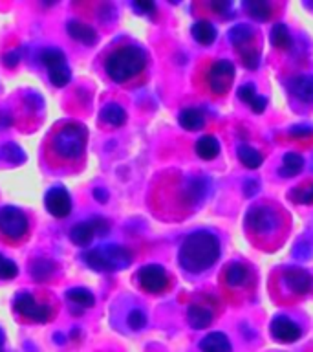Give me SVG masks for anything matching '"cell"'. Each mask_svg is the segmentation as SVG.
<instances>
[{
  "instance_id": "cell-34",
  "label": "cell",
  "mask_w": 313,
  "mask_h": 352,
  "mask_svg": "<svg viewBox=\"0 0 313 352\" xmlns=\"http://www.w3.org/2000/svg\"><path fill=\"white\" fill-rule=\"evenodd\" d=\"M126 323H128V327H130L132 330H141L145 329V324H147V316H145V312L139 310V308H134V310L128 312V316H126Z\"/></svg>"
},
{
  "instance_id": "cell-44",
  "label": "cell",
  "mask_w": 313,
  "mask_h": 352,
  "mask_svg": "<svg viewBox=\"0 0 313 352\" xmlns=\"http://www.w3.org/2000/svg\"><path fill=\"white\" fill-rule=\"evenodd\" d=\"M260 189V184L257 180H246L244 182V192H246V197H255Z\"/></svg>"
},
{
  "instance_id": "cell-8",
  "label": "cell",
  "mask_w": 313,
  "mask_h": 352,
  "mask_svg": "<svg viewBox=\"0 0 313 352\" xmlns=\"http://www.w3.org/2000/svg\"><path fill=\"white\" fill-rule=\"evenodd\" d=\"M279 214L277 211L266 206H255L247 211L246 226L255 233H269L279 228Z\"/></svg>"
},
{
  "instance_id": "cell-45",
  "label": "cell",
  "mask_w": 313,
  "mask_h": 352,
  "mask_svg": "<svg viewBox=\"0 0 313 352\" xmlns=\"http://www.w3.org/2000/svg\"><path fill=\"white\" fill-rule=\"evenodd\" d=\"M93 198L97 200V202H106L108 200V191L106 189H101V187H97V189H93Z\"/></svg>"
},
{
  "instance_id": "cell-33",
  "label": "cell",
  "mask_w": 313,
  "mask_h": 352,
  "mask_svg": "<svg viewBox=\"0 0 313 352\" xmlns=\"http://www.w3.org/2000/svg\"><path fill=\"white\" fill-rule=\"evenodd\" d=\"M71 79V74H70V68L68 66H60V68H55V70H49V81L51 85L57 88H62L66 87Z\"/></svg>"
},
{
  "instance_id": "cell-5",
  "label": "cell",
  "mask_w": 313,
  "mask_h": 352,
  "mask_svg": "<svg viewBox=\"0 0 313 352\" xmlns=\"http://www.w3.org/2000/svg\"><path fill=\"white\" fill-rule=\"evenodd\" d=\"M0 231L8 239L19 241L26 235L27 231V219L21 209L15 206H4L0 208Z\"/></svg>"
},
{
  "instance_id": "cell-30",
  "label": "cell",
  "mask_w": 313,
  "mask_h": 352,
  "mask_svg": "<svg viewBox=\"0 0 313 352\" xmlns=\"http://www.w3.org/2000/svg\"><path fill=\"white\" fill-rule=\"evenodd\" d=\"M54 263L51 261H46V258H37L35 263L32 264V275L35 280H44L48 279L49 275L54 274Z\"/></svg>"
},
{
  "instance_id": "cell-38",
  "label": "cell",
  "mask_w": 313,
  "mask_h": 352,
  "mask_svg": "<svg viewBox=\"0 0 313 352\" xmlns=\"http://www.w3.org/2000/svg\"><path fill=\"white\" fill-rule=\"evenodd\" d=\"M132 8L136 11H139V13H143V15H150V13L156 11V6H154V2H150V0H137V2L132 4Z\"/></svg>"
},
{
  "instance_id": "cell-36",
  "label": "cell",
  "mask_w": 313,
  "mask_h": 352,
  "mask_svg": "<svg viewBox=\"0 0 313 352\" xmlns=\"http://www.w3.org/2000/svg\"><path fill=\"white\" fill-rule=\"evenodd\" d=\"M291 200H295L299 204H313V184L306 187H299L291 191Z\"/></svg>"
},
{
  "instance_id": "cell-48",
  "label": "cell",
  "mask_w": 313,
  "mask_h": 352,
  "mask_svg": "<svg viewBox=\"0 0 313 352\" xmlns=\"http://www.w3.org/2000/svg\"><path fill=\"white\" fill-rule=\"evenodd\" d=\"M4 345V332H2V330H0V346Z\"/></svg>"
},
{
  "instance_id": "cell-32",
  "label": "cell",
  "mask_w": 313,
  "mask_h": 352,
  "mask_svg": "<svg viewBox=\"0 0 313 352\" xmlns=\"http://www.w3.org/2000/svg\"><path fill=\"white\" fill-rule=\"evenodd\" d=\"M185 192L189 195L192 202H200L203 197H205V192H207V184L202 178H194V180L189 182V186H187Z\"/></svg>"
},
{
  "instance_id": "cell-14",
  "label": "cell",
  "mask_w": 313,
  "mask_h": 352,
  "mask_svg": "<svg viewBox=\"0 0 313 352\" xmlns=\"http://www.w3.org/2000/svg\"><path fill=\"white\" fill-rule=\"evenodd\" d=\"M291 94L308 103H313V76H297L288 81Z\"/></svg>"
},
{
  "instance_id": "cell-11",
  "label": "cell",
  "mask_w": 313,
  "mask_h": 352,
  "mask_svg": "<svg viewBox=\"0 0 313 352\" xmlns=\"http://www.w3.org/2000/svg\"><path fill=\"white\" fill-rule=\"evenodd\" d=\"M271 338L279 343H295L301 338V329L297 327L295 321H291L286 316H277L269 324Z\"/></svg>"
},
{
  "instance_id": "cell-42",
  "label": "cell",
  "mask_w": 313,
  "mask_h": 352,
  "mask_svg": "<svg viewBox=\"0 0 313 352\" xmlns=\"http://www.w3.org/2000/svg\"><path fill=\"white\" fill-rule=\"evenodd\" d=\"M19 63H21V50H11L4 55V65L8 68H15Z\"/></svg>"
},
{
  "instance_id": "cell-19",
  "label": "cell",
  "mask_w": 313,
  "mask_h": 352,
  "mask_svg": "<svg viewBox=\"0 0 313 352\" xmlns=\"http://www.w3.org/2000/svg\"><path fill=\"white\" fill-rule=\"evenodd\" d=\"M180 125L185 129V131H200L203 125H205V118H203V112L198 109H183L180 112Z\"/></svg>"
},
{
  "instance_id": "cell-26",
  "label": "cell",
  "mask_w": 313,
  "mask_h": 352,
  "mask_svg": "<svg viewBox=\"0 0 313 352\" xmlns=\"http://www.w3.org/2000/svg\"><path fill=\"white\" fill-rule=\"evenodd\" d=\"M40 60L48 70H55V68L66 65V55L59 48H44L40 54Z\"/></svg>"
},
{
  "instance_id": "cell-27",
  "label": "cell",
  "mask_w": 313,
  "mask_h": 352,
  "mask_svg": "<svg viewBox=\"0 0 313 352\" xmlns=\"http://www.w3.org/2000/svg\"><path fill=\"white\" fill-rule=\"evenodd\" d=\"M271 44L279 50H290L291 48V35L290 30L286 28V24H275L271 33H269Z\"/></svg>"
},
{
  "instance_id": "cell-3",
  "label": "cell",
  "mask_w": 313,
  "mask_h": 352,
  "mask_svg": "<svg viewBox=\"0 0 313 352\" xmlns=\"http://www.w3.org/2000/svg\"><path fill=\"white\" fill-rule=\"evenodd\" d=\"M81 258L88 268L95 272H121L130 266L132 255L125 246L119 244H104L82 252Z\"/></svg>"
},
{
  "instance_id": "cell-18",
  "label": "cell",
  "mask_w": 313,
  "mask_h": 352,
  "mask_svg": "<svg viewBox=\"0 0 313 352\" xmlns=\"http://www.w3.org/2000/svg\"><path fill=\"white\" fill-rule=\"evenodd\" d=\"M93 236H95V231H93V226L90 224V220L88 222H79L70 231L71 242L81 248L88 246L93 241Z\"/></svg>"
},
{
  "instance_id": "cell-47",
  "label": "cell",
  "mask_w": 313,
  "mask_h": 352,
  "mask_svg": "<svg viewBox=\"0 0 313 352\" xmlns=\"http://www.w3.org/2000/svg\"><path fill=\"white\" fill-rule=\"evenodd\" d=\"M231 6V2H213V10L225 11Z\"/></svg>"
},
{
  "instance_id": "cell-37",
  "label": "cell",
  "mask_w": 313,
  "mask_h": 352,
  "mask_svg": "<svg viewBox=\"0 0 313 352\" xmlns=\"http://www.w3.org/2000/svg\"><path fill=\"white\" fill-rule=\"evenodd\" d=\"M238 98L244 101V103H251L253 99L257 98V90H255V87H253L251 82H247V85H242L240 88H238Z\"/></svg>"
},
{
  "instance_id": "cell-9",
  "label": "cell",
  "mask_w": 313,
  "mask_h": 352,
  "mask_svg": "<svg viewBox=\"0 0 313 352\" xmlns=\"http://www.w3.org/2000/svg\"><path fill=\"white\" fill-rule=\"evenodd\" d=\"M137 280L143 290L150 292V294H159L169 285V275L159 264H147L137 272Z\"/></svg>"
},
{
  "instance_id": "cell-16",
  "label": "cell",
  "mask_w": 313,
  "mask_h": 352,
  "mask_svg": "<svg viewBox=\"0 0 313 352\" xmlns=\"http://www.w3.org/2000/svg\"><path fill=\"white\" fill-rule=\"evenodd\" d=\"M200 349L202 352H231V343L225 334L213 332L200 341Z\"/></svg>"
},
{
  "instance_id": "cell-10",
  "label": "cell",
  "mask_w": 313,
  "mask_h": 352,
  "mask_svg": "<svg viewBox=\"0 0 313 352\" xmlns=\"http://www.w3.org/2000/svg\"><path fill=\"white\" fill-rule=\"evenodd\" d=\"M44 206L54 217L65 219L71 211V198L65 187H51L44 197Z\"/></svg>"
},
{
  "instance_id": "cell-20",
  "label": "cell",
  "mask_w": 313,
  "mask_h": 352,
  "mask_svg": "<svg viewBox=\"0 0 313 352\" xmlns=\"http://www.w3.org/2000/svg\"><path fill=\"white\" fill-rule=\"evenodd\" d=\"M304 169V160H302L301 154L297 153H288L284 154V160H282V165H280L279 175L284 176V178H293L301 170Z\"/></svg>"
},
{
  "instance_id": "cell-25",
  "label": "cell",
  "mask_w": 313,
  "mask_h": 352,
  "mask_svg": "<svg viewBox=\"0 0 313 352\" xmlns=\"http://www.w3.org/2000/svg\"><path fill=\"white\" fill-rule=\"evenodd\" d=\"M66 297H68V301L81 308L93 307V302H95V297H93L92 292L88 290V288H82V286H77V288L68 290L66 292Z\"/></svg>"
},
{
  "instance_id": "cell-41",
  "label": "cell",
  "mask_w": 313,
  "mask_h": 352,
  "mask_svg": "<svg viewBox=\"0 0 313 352\" xmlns=\"http://www.w3.org/2000/svg\"><path fill=\"white\" fill-rule=\"evenodd\" d=\"M242 63H244L249 70H255L258 66V54L257 52H253V50L244 52V54H242Z\"/></svg>"
},
{
  "instance_id": "cell-31",
  "label": "cell",
  "mask_w": 313,
  "mask_h": 352,
  "mask_svg": "<svg viewBox=\"0 0 313 352\" xmlns=\"http://www.w3.org/2000/svg\"><path fill=\"white\" fill-rule=\"evenodd\" d=\"M251 37H253V30L251 26H247V24H236L235 28H231L229 30V41L233 44H236V46L246 44Z\"/></svg>"
},
{
  "instance_id": "cell-21",
  "label": "cell",
  "mask_w": 313,
  "mask_h": 352,
  "mask_svg": "<svg viewBox=\"0 0 313 352\" xmlns=\"http://www.w3.org/2000/svg\"><path fill=\"white\" fill-rule=\"evenodd\" d=\"M192 37H194V41L203 44V46H209V44H213L214 38H216V28H214L209 21H198L196 24L192 26Z\"/></svg>"
},
{
  "instance_id": "cell-39",
  "label": "cell",
  "mask_w": 313,
  "mask_h": 352,
  "mask_svg": "<svg viewBox=\"0 0 313 352\" xmlns=\"http://www.w3.org/2000/svg\"><path fill=\"white\" fill-rule=\"evenodd\" d=\"M90 224L93 226V231H95V235H106L110 230L108 222L104 219H101V217H93L92 220H90Z\"/></svg>"
},
{
  "instance_id": "cell-4",
  "label": "cell",
  "mask_w": 313,
  "mask_h": 352,
  "mask_svg": "<svg viewBox=\"0 0 313 352\" xmlns=\"http://www.w3.org/2000/svg\"><path fill=\"white\" fill-rule=\"evenodd\" d=\"M88 131L81 123H70L62 126L54 138V151L65 160H76L82 156L86 147Z\"/></svg>"
},
{
  "instance_id": "cell-40",
  "label": "cell",
  "mask_w": 313,
  "mask_h": 352,
  "mask_svg": "<svg viewBox=\"0 0 313 352\" xmlns=\"http://www.w3.org/2000/svg\"><path fill=\"white\" fill-rule=\"evenodd\" d=\"M313 134V126L310 125H293L290 129V136L293 138H308Z\"/></svg>"
},
{
  "instance_id": "cell-15",
  "label": "cell",
  "mask_w": 313,
  "mask_h": 352,
  "mask_svg": "<svg viewBox=\"0 0 313 352\" xmlns=\"http://www.w3.org/2000/svg\"><path fill=\"white\" fill-rule=\"evenodd\" d=\"M187 321L194 330L207 329L211 321H213V312L207 307L202 305H191L187 310Z\"/></svg>"
},
{
  "instance_id": "cell-22",
  "label": "cell",
  "mask_w": 313,
  "mask_h": 352,
  "mask_svg": "<svg viewBox=\"0 0 313 352\" xmlns=\"http://www.w3.org/2000/svg\"><path fill=\"white\" fill-rule=\"evenodd\" d=\"M101 120L108 123L110 126H121L126 121V112L121 104L108 103L101 110Z\"/></svg>"
},
{
  "instance_id": "cell-7",
  "label": "cell",
  "mask_w": 313,
  "mask_h": 352,
  "mask_svg": "<svg viewBox=\"0 0 313 352\" xmlns=\"http://www.w3.org/2000/svg\"><path fill=\"white\" fill-rule=\"evenodd\" d=\"M233 79H235V66H233V63H229V60H216V63H213V66L209 68V88H211L216 96H224V94H227V90H229L231 85H233Z\"/></svg>"
},
{
  "instance_id": "cell-1",
  "label": "cell",
  "mask_w": 313,
  "mask_h": 352,
  "mask_svg": "<svg viewBox=\"0 0 313 352\" xmlns=\"http://www.w3.org/2000/svg\"><path fill=\"white\" fill-rule=\"evenodd\" d=\"M220 257V242L209 231H194L181 242L178 261L189 274H202L213 266Z\"/></svg>"
},
{
  "instance_id": "cell-6",
  "label": "cell",
  "mask_w": 313,
  "mask_h": 352,
  "mask_svg": "<svg viewBox=\"0 0 313 352\" xmlns=\"http://www.w3.org/2000/svg\"><path fill=\"white\" fill-rule=\"evenodd\" d=\"M13 308H15V312H19L26 319L37 321V323H46L51 318V308L48 305H38L35 297L27 292L16 294L13 299Z\"/></svg>"
},
{
  "instance_id": "cell-2",
  "label": "cell",
  "mask_w": 313,
  "mask_h": 352,
  "mask_svg": "<svg viewBox=\"0 0 313 352\" xmlns=\"http://www.w3.org/2000/svg\"><path fill=\"white\" fill-rule=\"evenodd\" d=\"M147 65V54L139 46H123L108 55L104 70L115 82H125L143 72Z\"/></svg>"
},
{
  "instance_id": "cell-23",
  "label": "cell",
  "mask_w": 313,
  "mask_h": 352,
  "mask_svg": "<svg viewBox=\"0 0 313 352\" xmlns=\"http://www.w3.org/2000/svg\"><path fill=\"white\" fill-rule=\"evenodd\" d=\"M220 153V143L214 136H202L196 142V154L202 160H213Z\"/></svg>"
},
{
  "instance_id": "cell-28",
  "label": "cell",
  "mask_w": 313,
  "mask_h": 352,
  "mask_svg": "<svg viewBox=\"0 0 313 352\" xmlns=\"http://www.w3.org/2000/svg\"><path fill=\"white\" fill-rule=\"evenodd\" d=\"M246 10L247 13L253 16V19H257L260 22H266L271 16V6L268 2H264V0H253V2H246Z\"/></svg>"
},
{
  "instance_id": "cell-24",
  "label": "cell",
  "mask_w": 313,
  "mask_h": 352,
  "mask_svg": "<svg viewBox=\"0 0 313 352\" xmlns=\"http://www.w3.org/2000/svg\"><path fill=\"white\" fill-rule=\"evenodd\" d=\"M236 154H238V160L242 162V165L247 167V169H258L264 162L262 154L255 151L253 147H249V145H240Z\"/></svg>"
},
{
  "instance_id": "cell-29",
  "label": "cell",
  "mask_w": 313,
  "mask_h": 352,
  "mask_svg": "<svg viewBox=\"0 0 313 352\" xmlns=\"http://www.w3.org/2000/svg\"><path fill=\"white\" fill-rule=\"evenodd\" d=\"M0 158H4L10 164H24L26 162V153L16 143H5L4 147L0 148Z\"/></svg>"
},
{
  "instance_id": "cell-43",
  "label": "cell",
  "mask_w": 313,
  "mask_h": 352,
  "mask_svg": "<svg viewBox=\"0 0 313 352\" xmlns=\"http://www.w3.org/2000/svg\"><path fill=\"white\" fill-rule=\"evenodd\" d=\"M249 107H251V110L255 114H262L264 110H266V107H268V99L257 94V98L253 99L251 103H249Z\"/></svg>"
},
{
  "instance_id": "cell-35",
  "label": "cell",
  "mask_w": 313,
  "mask_h": 352,
  "mask_svg": "<svg viewBox=\"0 0 313 352\" xmlns=\"http://www.w3.org/2000/svg\"><path fill=\"white\" fill-rule=\"evenodd\" d=\"M16 274H19L16 264L0 253V279H13Z\"/></svg>"
},
{
  "instance_id": "cell-13",
  "label": "cell",
  "mask_w": 313,
  "mask_h": 352,
  "mask_svg": "<svg viewBox=\"0 0 313 352\" xmlns=\"http://www.w3.org/2000/svg\"><path fill=\"white\" fill-rule=\"evenodd\" d=\"M66 28H68V35L73 41H79V43L86 44V46H93V44L97 43V33L88 24H82L79 21H70Z\"/></svg>"
},
{
  "instance_id": "cell-12",
  "label": "cell",
  "mask_w": 313,
  "mask_h": 352,
  "mask_svg": "<svg viewBox=\"0 0 313 352\" xmlns=\"http://www.w3.org/2000/svg\"><path fill=\"white\" fill-rule=\"evenodd\" d=\"M284 283L293 294H308V292L312 290L313 277L304 268L291 266V268L284 272Z\"/></svg>"
},
{
  "instance_id": "cell-46",
  "label": "cell",
  "mask_w": 313,
  "mask_h": 352,
  "mask_svg": "<svg viewBox=\"0 0 313 352\" xmlns=\"http://www.w3.org/2000/svg\"><path fill=\"white\" fill-rule=\"evenodd\" d=\"M11 125V116L4 110H0V129H4V126H10Z\"/></svg>"
},
{
  "instance_id": "cell-17",
  "label": "cell",
  "mask_w": 313,
  "mask_h": 352,
  "mask_svg": "<svg viewBox=\"0 0 313 352\" xmlns=\"http://www.w3.org/2000/svg\"><path fill=\"white\" fill-rule=\"evenodd\" d=\"M225 283L229 286H244L247 285V280H249V270L247 266L240 263H233L229 264L224 272Z\"/></svg>"
}]
</instances>
